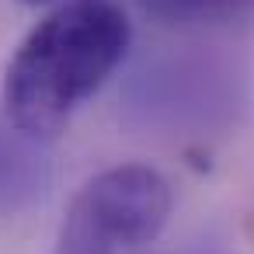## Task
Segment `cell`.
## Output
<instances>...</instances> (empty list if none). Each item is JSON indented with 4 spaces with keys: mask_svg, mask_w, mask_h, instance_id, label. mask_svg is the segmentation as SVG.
Returning a JSON list of instances; mask_svg holds the SVG:
<instances>
[{
    "mask_svg": "<svg viewBox=\"0 0 254 254\" xmlns=\"http://www.w3.org/2000/svg\"><path fill=\"white\" fill-rule=\"evenodd\" d=\"M53 164L42 139L21 132L7 112H0V216H14L46 198Z\"/></svg>",
    "mask_w": 254,
    "mask_h": 254,
    "instance_id": "4",
    "label": "cell"
},
{
    "mask_svg": "<svg viewBox=\"0 0 254 254\" xmlns=\"http://www.w3.org/2000/svg\"><path fill=\"white\" fill-rule=\"evenodd\" d=\"M181 254H230V247H226L223 240H212V237H205V240H195L191 247H185Z\"/></svg>",
    "mask_w": 254,
    "mask_h": 254,
    "instance_id": "5",
    "label": "cell"
},
{
    "mask_svg": "<svg viewBox=\"0 0 254 254\" xmlns=\"http://www.w3.org/2000/svg\"><path fill=\"white\" fill-rule=\"evenodd\" d=\"M171 219V185L146 164L108 167L66 209L53 254H136Z\"/></svg>",
    "mask_w": 254,
    "mask_h": 254,
    "instance_id": "3",
    "label": "cell"
},
{
    "mask_svg": "<svg viewBox=\"0 0 254 254\" xmlns=\"http://www.w3.org/2000/svg\"><path fill=\"white\" fill-rule=\"evenodd\" d=\"M21 4H32V7H39V4H53V0H21Z\"/></svg>",
    "mask_w": 254,
    "mask_h": 254,
    "instance_id": "6",
    "label": "cell"
},
{
    "mask_svg": "<svg viewBox=\"0 0 254 254\" xmlns=\"http://www.w3.org/2000/svg\"><path fill=\"white\" fill-rule=\"evenodd\" d=\"M132 25L115 0H66L18 46L4 77L7 119L35 136H56L77 108L119 70Z\"/></svg>",
    "mask_w": 254,
    "mask_h": 254,
    "instance_id": "1",
    "label": "cell"
},
{
    "mask_svg": "<svg viewBox=\"0 0 254 254\" xmlns=\"http://www.w3.org/2000/svg\"><path fill=\"white\" fill-rule=\"evenodd\" d=\"M247 73L216 49H174L146 60L129 87V119L171 136H205L226 129L244 105Z\"/></svg>",
    "mask_w": 254,
    "mask_h": 254,
    "instance_id": "2",
    "label": "cell"
}]
</instances>
